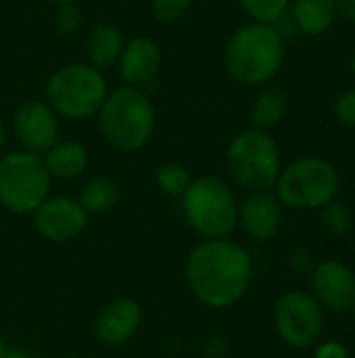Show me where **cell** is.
<instances>
[{"label": "cell", "instance_id": "cell-33", "mask_svg": "<svg viewBox=\"0 0 355 358\" xmlns=\"http://www.w3.org/2000/svg\"><path fill=\"white\" fill-rule=\"evenodd\" d=\"M349 313H352V321H354V327H355V302H354V306H352V310H349Z\"/></svg>", "mask_w": 355, "mask_h": 358}, {"label": "cell", "instance_id": "cell-3", "mask_svg": "<svg viewBox=\"0 0 355 358\" xmlns=\"http://www.w3.org/2000/svg\"><path fill=\"white\" fill-rule=\"evenodd\" d=\"M98 128L109 145L132 153L142 149L155 132V107L138 86H119L98 109Z\"/></svg>", "mask_w": 355, "mask_h": 358}, {"label": "cell", "instance_id": "cell-15", "mask_svg": "<svg viewBox=\"0 0 355 358\" xmlns=\"http://www.w3.org/2000/svg\"><path fill=\"white\" fill-rule=\"evenodd\" d=\"M117 65L119 76L128 86H140L157 76L161 67V48L151 38H134L126 42Z\"/></svg>", "mask_w": 355, "mask_h": 358}, {"label": "cell", "instance_id": "cell-18", "mask_svg": "<svg viewBox=\"0 0 355 358\" xmlns=\"http://www.w3.org/2000/svg\"><path fill=\"white\" fill-rule=\"evenodd\" d=\"M293 19L303 34L320 36L331 29L337 19L335 0H295Z\"/></svg>", "mask_w": 355, "mask_h": 358}, {"label": "cell", "instance_id": "cell-32", "mask_svg": "<svg viewBox=\"0 0 355 358\" xmlns=\"http://www.w3.org/2000/svg\"><path fill=\"white\" fill-rule=\"evenodd\" d=\"M50 2H54L59 6V4H69V2H77V0H50Z\"/></svg>", "mask_w": 355, "mask_h": 358}, {"label": "cell", "instance_id": "cell-23", "mask_svg": "<svg viewBox=\"0 0 355 358\" xmlns=\"http://www.w3.org/2000/svg\"><path fill=\"white\" fill-rule=\"evenodd\" d=\"M239 2L253 17V21L259 23L278 21L291 4V0H239Z\"/></svg>", "mask_w": 355, "mask_h": 358}, {"label": "cell", "instance_id": "cell-25", "mask_svg": "<svg viewBox=\"0 0 355 358\" xmlns=\"http://www.w3.org/2000/svg\"><path fill=\"white\" fill-rule=\"evenodd\" d=\"M54 25L61 34L71 36L82 27V10L77 8L75 2L69 4H59L56 15H54Z\"/></svg>", "mask_w": 355, "mask_h": 358}, {"label": "cell", "instance_id": "cell-17", "mask_svg": "<svg viewBox=\"0 0 355 358\" xmlns=\"http://www.w3.org/2000/svg\"><path fill=\"white\" fill-rule=\"evenodd\" d=\"M42 159L52 178L73 180L84 174L88 166V151L77 141H56L46 153H42Z\"/></svg>", "mask_w": 355, "mask_h": 358}, {"label": "cell", "instance_id": "cell-24", "mask_svg": "<svg viewBox=\"0 0 355 358\" xmlns=\"http://www.w3.org/2000/svg\"><path fill=\"white\" fill-rule=\"evenodd\" d=\"M192 2L195 0H151V10L161 23H178L190 13Z\"/></svg>", "mask_w": 355, "mask_h": 358}, {"label": "cell", "instance_id": "cell-12", "mask_svg": "<svg viewBox=\"0 0 355 358\" xmlns=\"http://www.w3.org/2000/svg\"><path fill=\"white\" fill-rule=\"evenodd\" d=\"M13 132L23 151L46 153L59 138V115L46 101L29 99L13 115Z\"/></svg>", "mask_w": 355, "mask_h": 358}, {"label": "cell", "instance_id": "cell-4", "mask_svg": "<svg viewBox=\"0 0 355 358\" xmlns=\"http://www.w3.org/2000/svg\"><path fill=\"white\" fill-rule=\"evenodd\" d=\"M180 199L188 227L201 239H224L234 233L239 224V203L232 189L222 178H192Z\"/></svg>", "mask_w": 355, "mask_h": 358}, {"label": "cell", "instance_id": "cell-9", "mask_svg": "<svg viewBox=\"0 0 355 358\" xmlns=\"http://www.w3.org/2000/svg\"><path fill=\"white\" fill-rule=\"evenodd\" d=\"M274 327L278 338L293 350L314 348L324 331L326 310L305 289H291L274 304Z\"/></svg>", "mask_w": 355, "mask_h": 358}, {"label": "cell", "instance_id": "cell-8", "mask_svg": "<svg viewBox=\"0 0 355 358\" xmlns=\"http://www.w3.org/2000/svg\"><path fill=\"white\" fill-rule=\"evenodd\" d=\"M276 197L291 210H320L337 199L339 172L322 157H301L280 170Z\"/></svg>", "mask_w": 355, "mask_h": 358}, {"label": "cell", "instance_id": "cell-30", "mask_svg": "<svg viewBox=\"0 0 355 358\" xmlns=\"http://www.w3.org/2000/svg\"><path fill=\"white\" fill-rule=\"evenodd\" d=\"M4 145H6V128H4V124L0 120V151L4 149Z\"/></svg>", "mask_w": 355, "mask_h": 358}, {"label": "cell", "instance_id": "cell-5", "mask_svg": "<svg viewBox=\"0 0 355 358\" xmlns=\"http://www.w3.org/2000/svg\"><path fill=\"white\" fill-rule=\"evenodd\" d=\"M107 94L105 73L90 63H67L59 67L44 88L50 109L73 122L96 115Z\"/></svg>", "mask_w": 355, "mask_h": 358}, {"label": "cell", "instance_id": "cell-14", "mask_svg": "<svg viewBox=\"0 0 355 358\" xmlns=\"http://www.w3.org/2000/svg\"><path fill=\"white\" fill-rule=\"evenodd\" d=\"M239 224L253 241H270L282 224V203L270 191H249L239 203Z\"/></svg>", "mask_w": 355, "mask_h": 358}, {"label": "cell", "instance_id": "cell-26", "mask_svg": "<svg viewBox=\"0 0 355 358\" xmlns=\"http://www.w3.org/2000/svg\"><path fill=\"white\" fill-rule=\"evenodd\" d=\"M335 113H337L339 122L355 128V88H347L345 92L339 94V99L335 103Z\"/></svg>", "mask_w": 355, "mask_h": 358}, {"label": "cell", "instance_id": "cell-2", "mask_svg": "<svg viewBox=\"0 0 355 358\" xmlns=\"http://www.w3.org/2000/svg\"><path fill=\"white\" fill-rule=\"evenodd\" d=\"M285 61V40L272 23L253 21L241 27L228 42L224 65L232 80L257 86L272 80Z\"/></svg>", "mask_w": 355, "mask_h": 358}, {"label": "cell", "instance_id": "cell-21", "mask_svg": "<svg viewBox=\"0 0 355 358\" xmlns=\"http://www.w3.org/2000/svg\"><path fill=\"white\" fill-rule=\"evenodd\" d=\"M190 180H192V178H190L188 170H186L182 164H178V162H165V164H161V166L157 168V172H155V182H157V187H159L165 195H169V197H182L184 191L188 189Z\"/></svg>", "mask_w": 355, "mask_h": 358}, {"label": "cell", "instance_id": "cell-1", "mask_svg": "<svg viewBox=\"0 0 355 358\" xmlns=\"http://www.w3.org/2000/svg\"><path fill=\"white\" fill-rule=\"evenodd\" d=\"M184 279L197 302L211 310H226L247 296L253 281V258L230 237L203 239L186 256Z\"/></svg>", "mask_w": 355, "mask_h": 358}, {"label": "cell", "instance_id": "cell-7", "mask_svg": "<svg viewBox=\"0 0 355 358\" xmlns=\"http://www.w3.org/2000/svg\"><path fill=\"white\" fill-rule=\"evenodd\" d=\"M52 176L42 155L31 151H10L0 159V206L17 216L33 214L50 197Z\"/></svg>", "mask_w": 355, "mask_h": 358}, {"label": "cell", "instance_id": "cell-27", "mask_svg": "<svg viewBox=\"0 0 355 358\" xmlns=\"http://www.w3.org/2000/svg\"><path fill=\"white\" fill-rule=\"evenodd\" d=\"M314 358H349V350L339 340H324L314 346Z\"/></svg>", "mask_w": 355, "mask_h": 358}, {"label": "cell", "instance_id": "cell-10", "mask_svg": "<svg viewBox=\"0 0 355 358\" xmlns=\"http://www.w3.org/2000/svg\"><path fill=\"white\" fill-rule=\"evenodd\" d=\"M312 296L333 315L349 313L355 302V273L341 260L326 258L310 271Z\"/></svg>", "mask_w": 355, "mask_h": 358}, {"label": "cell", "instance_id": "cell-11", "mask_svg": "<svg viewBox=\"0 0 355 358\" xmlns=\"http://www.w3.org/2000/svg\"><path fill=\"white\" fill-rule=\"evenodd\" d=\"M38 235L52 243H67L88 227V212L71 197H46L31 214Z\"/></svg>", "mask_w": 355, "mask_h": 358}, {"label": "cell", "instance_id": "cell-20", "mask_svg": "<svg viewBox=\"0 0 355 358\" xmlns=\"http://www.w3.org/2000/svg\"><path fill=\"white\" fill-rule=\"evenodd\" d=\"M287 115V96L276 88H268L257 94L251 107V124L257 130L268 132L270 128L278 126Z\"/></svg>", "mask_w": 355, "mask_h": 358}, {"label": "cell", "instance_id": "cell-16", "mask_svg": "<svg viewBox=\"0 0 355 358\" xmlns=\"http://www.w3.org/2000/svg\"><path fill=\"white\" fill-rule=\"evenodd\" d=\"M123 46H126L123 31L117 25H113V23H98L96 27L90 29L88 40H86L88 63L94 65L96 69L105 71V69L117 65Z\"/></svg>", "mask_w": 355, "mask_h": 358}, {"label": "cell", "instance_id": "cell-29", "mask_svg": "<svg viewBox=\"0 0 355 358\" xmlns=\"http://www.w3.org/2000/svg\"><path fill=\"white\" fill-rule=\"evenodd\" d=\"M2 358H33L27 350H23V348H8L4 355H2Z\"/></svg>", "mask_w": 355, "mask_h": 358}, {"label": "cell", "instance_id": "cell-31", "mask_svg": "<svg viewBox=\"0 0 355 358\" xmlns=\"http://www.w3.org/2000/svg\"><path fill=\"white\" fill-rule=\"evenodd\" d=\"M8 350V344H6V340H4V336L0 334V358H2V355Z\"/></svg>", "mask_w": 355, "mask_h": 358}, {"label": "cell", "instance_id": "cell-6", "mask_svg": "<svg viewBox=\"0 0 355 358\" xmlns=\"http://www.w3.org/2000/svg\"><path fill=\"white\" fill-rule=\"evenodd\" d=\"M230 178L247 191H270L280 174V151L276 141L257 128L239 132L226 151Z\"/></svg>", "mask_w": 355, "mask_h": 358}, {"label": "cell", "instance_id": "cell-19", "mask_svg": "<svg viewBox=\"0 0 355 358\" xmlns=\"http://www.w3.org/2000/svg\"><path fill=\"white\" fill-rule=\"evenodd\" d=\"M119 195L121 191L117 180L111 176H96L82 187L77 201L88 214H105L113 210V206L119 201Z\"/></svg>", "mask_w": 355, "mask_h": 358}, {"label": "cell", "instance_id": "cell-22", "mask_svg": "<svg viewBox=\"0 0 355 358\" xmlns=\"http://www.w3.org/2000/svg\"><path fill=\"white\" fill-rule=\"evenodd\" d=\"M320 222L324 227V231L333 237H343L352 231L354 218L352 212L345 203L341 201H331L324 208H320Z\"/></svg>", "mask_w": 355, "mask_h": 358}, {"label": "cell", "instance_id": "cell-28", "mask_svg": "<svg viewBox=\"0 0 355 358\" xmlns=\"http://www.w3.org/2000/svg\"><path fill=\"white\" fill-rule=\"evenodd\" d=\"M337 15L345 17L349 23H355V0H335Z\"/></svg>", "mask_w": 355, "mask_h": 358}, {"label": "cell", "instance_id": "cell-13", "mask_svg": "<svg viewBox=\"0 0 355 358\" xmlns=\"http://www.w3.org/2000/svg\"><path fill=\"white\" fill-rule=\"evenodd\" d=\"M142 323V306L132 298H115L94 319V338L105 348L128 344Z\"/></svg>", "mask_w": 355, "mask_h": 358}]
</instances>
